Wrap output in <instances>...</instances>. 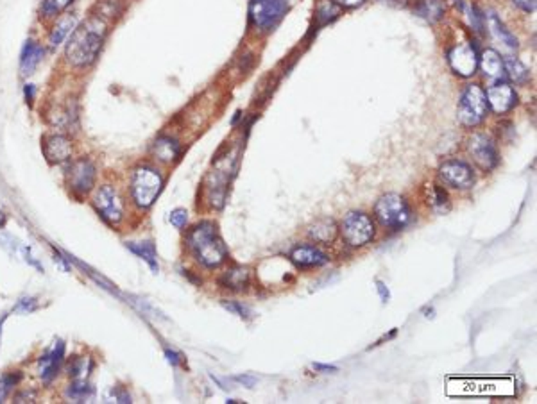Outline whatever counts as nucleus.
<instances>
[{
	"label": "nucleus",
	"mask_w": 537,
	"mask_h": 404,
	"mask_svg": "<svg viewBox=\"0 0 537 404\" xmlns=\"http://www.w3.org/2000/svg\"><path fill=\"white\" fill-rule=\"evenodd\" d=\"M108 36V22L99 15H91L68 36L65 59L74 68H88L97 61Z\"/></svg>",
	"instance_id": "obj_1"
},
{
	"label": "nucleus",
	"mask_w": 537,
	"mask_h": 404,
	"mask_svg": "<svg viewBox=\"0 0 537 404\" xmlns=\"http://www.w3.org/2000/svg\"><path fill=\"white\" fill-rule=\"evenodd\" d=\"M186 242H188L190 251L194 252L199 263H202L205 267H219V265L224 263L226 256H228L224 242L219 236L217 226L212 224V222H201V224L195 226L188 233Z\"/></svg>",
	"instance_id": "obj_2"
},
{
	"label": "nucleus",
	"mask_w": 537,
	"mask_h": 404,
	"mask_svg": "<svg viewBox=\"0 0 537 404\" xmlns=\"http://www.w3.org/2000/svg\"><path fill=\"white\" fill-rule=\"evenodd\" d=\"M163 188V177L155 167L142 165L133 170L131 176V197L138 208L147 209L153 206Z\"/></svg>",
	"instance_id": "obj_3"
},
{
	"label": "nucleus",
	"mask_w": 537,
	"mask_h": 404,
	"mask_svg": "<svg viewBox=\"0 0 537 404\" xmlns=\"http://www.w3.org/2000/svg\"><path fill=\"white\" fill-rule=\"evenodd\" d=\"M375 215L383 228L399 231L412 222V209L408 202L398 193L380 197L375 206Z\"/></svg>",
	"instance_id": "obj_4"
},
{
	"label": "nucleus",
	"mask_w": 537,
	"mask_h": 404,
	"mask_svg": "<svg viewBox=\"0 0 537 404\" xmlns=\"http://www.w3.org/2000/svg\"><path fill=\"white\" fill-rule=\"evenodd\" d=\"M487 98L486 91L478 84H470L460 95L458 100V120L467 127H474L487 117Z\"/></svg>",
	"instance_id": "obj_5"
},
{
	"label": "nucleus",
	"mask_w": 537,
	"mask_h": 404,
	"mask_svg": "<svg viewBox=\"0 0 537 404\" xmlns=\"http://www.w3.org/2000/svg\"><path fill=\"white\" fill-rule=\"evenodd\" d=\"M340 231H342V238L346 240L349 247H363L375 236V224H373L371 216H368L365 213L351 211L344 216Z\"/></svg>",
	"instance_id": "obj_6"
},
{
	"label": "nucleus",
	"mask_w": 537,
	"mask_h": 404,
	"mask_svg": "<svg viewBox=\"0 0 537 404\" xmlns=\"http://www.w3.org/2000/svg\"><path fill=\"white\" fill-rule=\"evenodd\" d=\"M93 208L111 226H117L124 219V200L119 190L111 185H103L95 192Z\"/></svg>",
	"instance_id": "obj_7"
},
{
	"label": "nucleus",
	"mask_w": 537,
	"mask_h": 404,
	"mask_svg": "<svg viewBox=\"0 0 537 404\" xmlns=\"http://www.w3.org/2000/svg\"><path fill=\"white\" fill-rule=\"evenodd\" d=\"M95 179H97V169L90 157H77L68 163L67 181L72 192L79 195L90 193L95 186Z\"/></svg>",
	"instance_id": "obj_8"
},
{
	"label": "nucleus",
	"mask_w": 537,
	"mask_h": 404,
	"mask_svg": "<svg viewBox=\"0 0 537 404\" xmlns=\"http://www.w3.org/2000/svg\"><path fill=\"white\" fill-rule=\"evenodd\" d=\"M285 13H287L285 0H253L249 8V16L253 25L264 31L273 29L283 18Z\"/></svg>",
	"instance_id": "obj_9"
},
{
	"label": "nucleus",
	"mask_w": 537,
	"mask_h": 404,
	"mask_svg": "<svg viewBox=\"0 0 537 404\" xmlns=\"http://www.w3.org/2000/svg\"><path fill=\"white\" fill-rule=\"evenodd\" d=\"M467 150H470L474 163L486 172L496 169L498 163H500V154H498L496 145L486 134H473L467 141Z\"/></svg>",
	"instance_id": "obj_10"
},
{
	"label": "nucleus",
	"mask_w": 537,
	"mask_h": 404,
	"mask_svg": "<svg viewBox=\"0 0 537 404\" xmlns=\"http://www.w3.org/2000/svg\"><path fill=\"white\" fill-rule=\"evenodd\" d=\"M439 176L451 188L470 190L474 185L473 169L460 159L444 161L441 169H439Z\"/></svg>",
	"instance_id": "obj_11"
},
{
	"label": "nucleus",
	"mask_w": 537,
	"mask_h": 404,
	"mask_svg": "<svg viewBox=\"0 0 537 404\" xmlns=\"http://www.w3.org/2000/svg\"><path fill=\"white\" fill-rule=\"evenodd\" d=\"M448 63L451 70L460 77H471L477 72L478 54L473 45H457L448 52Z\"/></svg>",
	"instance_id": "obj_12"
},
{
	"label": "nucleus",
	"mask_w": 537,
	"mask_h": 404,
	"mask_svg": "<svg viewBox=\"0 0 537 404\" xmlns=\"http://www.w3.org/2000/svg\"><path fill=\"white\" fill-rule=\"evenodd\" d=\"M41 150H44L48 163L61 165V163H67V161L72 159L74 143L67 134H51V136L44 138Z\"/></svg>",
	"instance_id": "obj_13"
},
{
	"label": "nucleus",
	"mask_w": 537,
	"mask_h": 404,
	"mask_svg": "<svg viewBox=\"0 0 537 404\" xmlns=\"http://www.w3.org/2000/svg\"><path fill=\"white\" fill-rule=\"evenodd\" d=\"M487 106L496 115H505L517 103V95L509 83H496L486 91Z\"/></svg>",
	"instance_id": "obj_14"
},
{
	"label": "nucleus",
	"mask_w": 537,
	"mask_h": 404,
	"mask_svg": "<svg viewBox=\"0 0 537 404\" xmlns=\"http://www.w3.org/2000/svg\"><path fill=\"white\" fill-rule=\"evenodd\" d=\"M65 361V344L61 340H58L54 344L48 353H45L44 356L38 360V372L44 383H52L56 379V376L60 374L61 365Z\"/></svg>",
	"instance_id": "obj_15"
},
{
	"label": "nucleus",
	"mask_w": 537,
	"mask_h": 404,
	"mask_svg": "<svg viewBox=\"0 0 537 404\" xmlns=\"http://www.w3.org/2000/svg\"><path fill=\"white\" fill-rule=\"evenodd\" d=\"M290 259L297 268H313L323 267L328 263V256L312 245H299L290 252Z\"/></svg>",
	"instance_id": "obj_16"
},
{
	"label": "nucleus",
	"mask_w": 537,
	"mask_h": 404,
	"mask_svg": "<svg viewBox=\"0 0 537 404\" xmlns=\"http://www.w3.org/2000/svg\"><path fill=\"white\" fill-rule=\"evenodd\" d=\"M45 58V48L34 39H27L20 54V72L22 75H31L40 67Z\"/></svg>",
	"instance_id": "obj_17"
},
{
	"label": "nucleus",
	"mask_w": 537,
	"mask_h": 404,
	"mask_svg": "<svg viewBox=\"0 0 537 404\" xmlns=\"http://www.w3.org/2000/svg\"><path fill=\"white\" fill-rule=\"evenodd\" d=\"M484 20H486L487 24V31L491 32V36H493L496 41H500V44H503L509 48H517V39L514 38L512 32L502 24V20L498 18L496 13L487 11L486 15H484Z\"/></svg>",
	"instance_id": "obj_18"
},
{
	"label": "nucleus",
	"mask_w": 537,
	"mask_h": 404,
	"mask_svg": "<svg viewBox=\"0 0 537 404\" xmlns=\"http://www.w3.org/2000/svg\"><path fill=\"white\" fill-rule=\"evenodd\" d=\"M181 154V147H179L178 140L170 136H160L158 140L153 143V156L160 161V163H172L176 161Z\"/></svg>",
	"instance_id": "obj_19"
},
{
	"label": "nucleus",
	"mask_w": 537,
	"mask_h": 404,
	"mask_svg": "<svg viewBox=\"0 0 537 404\" xmlns=\"http://www.w3.org/2000/svg\"><path fill=\"white\" fill-rule=\"evenodd\" d=\"M478 65L482 68L484 74L491 79H502L505 75V67H503L502 56L498 54L494 48H486L478 58Z\"/></svg>",
	"instance_id": "obj_20"
},
{
	"label": "nucleus",
	"mask_w": 537,
	"mask_h": 404,
	"mask_svg": "<svg viewBox=\"0 0 537 404\" xmlns=\"http://www.w3.org/2000/svg\"><path fill=\"white\" fill-rule=\"evenodd\" d=\"M75 27H77V18H75L74 15L61 16V18L54 24V27H52L51 36H48V44H51V47L54 48L60 47L65 39H67V36L72 34V31H74Z\"/></svg>",
	"instance_id": "obj_21"
},
{
	"label": "nucleus",
	"mask_w": 537,
	"mask_h": 404,
	"mask_svg": "<svg viewBox=\"0 0 537 404\" xmlns=\"http://www.w3.org/2000/svg\"><path fill=\"white\" fill-rule=\"evenodd\" d=\"M415 15L421 18L428 20V22H437L444 16L446 11V2L444 0H418L414 8Z\"/></svg>",
	"instance_id": "obj_22"
},
{
	"label": "nucleus",
	"mask_w": 537,
	"mask_h": 404,
	"mask_svg": "<svg viewBox=\"0 0 537 404\" xmlns=\"http://www.w3.org/2000/svg\"><path fill=\"white\" fill-rule=\"evenodd\" d=\"M126 245L133 254H136L138 258H142L143 261H147L155 274L160 271L158 254H156V247L153 242H149V240H145V242H127Z\"/></svg>",
	"instance_id": "obj_23"
},
{
	"label": "nucleus",
	"mask_w": 537,
	"mask_h": 404,
	"mask_svg": "<svg viewBox=\"0 0 537 404\" xmlns=\"http://www.w3.org/2000/svg\"><path fill=\"white\" fill-rule=\"evenodd\" d=\"M222 285L229 290L244 292L249 287V271L244 267H235L222 275Z\"/></svg>",
	"instance_id": "obj_24"
},
{
	"label": "nucleus",
	"mask_w": 537,
	"mask_h": 404,
	"mask_svg": "<svg viewBox=\"0 0 537 404\" xmlns=\"http://www.w3.org/2000/svg\"><path fill=\"white\" fill-rule=\"evenodd\" d=\"M309 235H310V238L316 240V242H321V244H328V242L335 240L337 226L332 219L317 220L316 224L310 228Z\"/></svg>",
	"instance_id": "obj_25"
},
{
	"label": "nucleus",
	"mask_w": 537,
	"mask_h": 404,
	"mask_svg": "<svg viewBox=\"0 0 537 404\" xmlns=\"http://www.w3.org/2000/svg\"><path fill=\"white\" fill-rule=\"evenodd\" d=\"M93 386L88 381L75 379L67 389V397L72 403H88L93 397Z\"/></svg>",
	"instance_id": "obj_26"
},
{
	"label": "nucleus",
	"mask_w": 537,
	"mask_h": 404,
	"mask_svg": "<svg viewBox=\"0 0 537 404\" xmlns=\"http://www.w3.org/2000/svg\"><path fill=\"white\" fill-rule=\"evenodd\" d=\"M503 67H505V75H509L516 84H525L530 77V72L519 59L505 58L503 59Z\"/></svg>",
	"instance_id": "obj_27"
},
{
	"label": "nucleus",
	"mask_w": 537,
	"mask_h": 404,
	"mask_svg": "<svg viewBox=\"0 0 537 404\" xmlns=\"http://www.w3.org/2000/svg\"><path fill=\"white\" fill-rule=\"evenodd\" d=\"M316 15L319 24H328L340 15V6L335 4L333 0H317Z\"/></svg>",
	"instance_id": "obj_28"
},
{
	"label": "nucleus",
	"mask_w": 537,
	"mask_h": 404,
	"mask_svg": "<svg viewBox=\"0 0 537 404\" xmlns=\"http://www.w3.org/2000/svg\"><path fill=\"white\" fill-rule=\"evenodd\" d=\"M67 8L65 4H61L60 0H41L40 4V15L41 18L48 20V18H58L60 13Z\"/></svg>",
	"instance_id": "obj_29"
},
{
	"label": "nucleus",
	"mask_w": 537,
	"mask_h": 404,
	"mask_svg": "<svg viewBox=\"0 0 537 404\" xmlns=\"http://www.w3.org/2000/svg\"><path fill=\"white\" fill-rule=\"evenodd\" d=\"M20 379V374H6V376L0 377V403H4L6 397L11 393V390L18 385Z\"/></svg>",
	"instance_id": "obj_30"
},
{
	"label": "nucleus",
	"mask_w": 537,
	"mask_h": 404,
	"mask_svg": "<svg viewBox=\"0 0 537 404\" xmlns=\"http://www.w3.org/2000/svg\"><path fill=\"white\" fill-rule=\"evenodd\" d=\"M428 192H430V197H428V204H430L432 208L443 209L444 206L448 204V195H446V192L441 188V186L432 185L430 188H428Z\"/></svg>",
	"instance_id": "obj_31"
},
{
	"label": "nucleus",
	"mask_w": 537,
	"mask_h": 404,
	"mask_svg": "<svg viewBox=\"0 0 537 404\" xmlns=\"http://www.w3.org/2000/svg\"><path fill=\"white\" fill-rule=\"evenodd\" d=\"M186 222H188V211H186V209L178 208V209H174V211L170 213V224L174 226V228H178V229L185 228Z\"/></svg>",
	"instance_id": "obj_32"
},
{
	"label": "nucleus",
	"mask_w": 537,
	"mask_h": 404,
	"mask_svg": "<svg viewBox=\"0 0 537 404\" xmlns=\"http://www.w3.org/2000/svg\"><path fill=\"white\" fill-rule=\"evenodd\" d=\"M36 308H38V301L34 297H24L16 302L15 310L22 311V313H32V311H36Z\"/></svg>",
	"instance_id": "obj_33"
},
{
	"label": "nucleus",
	"mask_w": 537,
	"mask_h": 404,
	"mask_svg": "<svg viewBox=\"0 0 537 404\" xmlns=\"http://www.w3.org/2000/svg\"><path fill=\"white\" fill-rule=\"evenodd\" d=\"M68 376L74 377V379H77V377L81 376V374L84 372V358H79V356H75L74 360L68 363Z\"/></svg>",
	"instance_id": "obj_34"
},
{
	"label": "nucleus",
	"mask_w": 537,
	"mask_h": 404,
	"mask_svg": "<svg viewBox=\"0 0 537 404\" xmlns=\"http://www.w3.org/2000/svg\"><path fill=\"white\" fill-rule=\"evenodd\" d=\"M512 2H514V6H516V8H519L522 11H525V13L536 11L537 0H512Z\"/></svg>",
	"instance_id": "obj_35"
},
{
	"label": "nucleus",
	"mask_w": 537,
	"mask_h": 404,
	"mask_svg": "<svg viewBox=\"0 0 537 404\" xmlns=\"http://www.w3.org/2000/svg\"><path fill=\"white\" fill-rule=\"evenodd\" d=\"M113 397L117 403H131L129 392H126L124 389H119V386H115L113 389Z\"/></svg>",
	"instance_id": "obj_36"
},
{
	"label": "nucleus",
	"mask_w": 537,
	"mask_h": 404,
	"mask_svg": "<svg viewBox=\"0 0 537 404\" xmlns=\"http://www.w3.org/2000/svg\"><path fill=\"white\" fill-rule=\"evenodd\" d=\"M165 356H167V361H169L170 365H179V361H181V358H179L178 353H174V351H170L167 349L165 351Z\"/></svg>",
	"instance_id": "obj_37"
},
{
	"label": "nucleus",
	"mask_w": 537,
	"mask_h": 404,
	"mask_svg": "<svg viewBox=\"0 0 537 404\" xmlns=\"http://www.w3.org/2000/svg\"><path fill=\"white\" fill-rule=\"evenodd\" d=\"M335 4H339L340 8H356L363 2V0H333Z\"/></svg>",
	"instance_id": "obj_38"
},
{
	"label": "nucleus",
	"mask_w": 537,
	"mask_h": 404,
	"mask_svg": "<svg viewBox=\"0 0 537 404\" xmlns=\"http://www.w3.org/2000/svg\"><path fill=\"white\" fill-rule=\"evenodd\" d=\"M24 95H25V100H27V103H32V100H34V97H36L34 84H25Z\"/></svg>",
	"instance_id": "obj_39"
},
{
	"label": "nucleus",
	"mask_w": 537,
	"mask_h": 404,
	"mask_svg": "<svg viewBox=\"0 0 537 404\" xmlns=\"http://www.w3.org/2000/svg\"><path fill=\"white\" fill-rule=\"evenodd\" d=\"M235 381H238V383H242V385H245L247 389H251V386H254V383H257V379L251 376H237L235 377Z\"/></svg>",
	"instance_id": "obj_40"
},
{
	"label": "nucleus",
	"mask_w": 537,
	"mask_h": 404,
	"mask_svg": "<svg viewBox=\"0 0 537 404\" xmlns=\"http://www.w3.org/2000/svg\"><path fill=\"white\" fill-rule=\"evenodd\" d=\"M226 308H228L229 311H233V313L240 315V317H245V313H247V310H245L244 306H240V304H224Z\"/></svg>",
	"instance_id": "obj_41"
},
{
	"label": "nucleus",
	"mask_w": 537,
	"mask_h": 404,
	"mask_svg": "<svg viewBox=\"0 0 537 404\" xmlns=\"http://www.w3.org/2000/svg\"><path fill=\"white\" fill-rule=\"evenodd\" d=\"M54 261H56V263H60V267H61V271H63V272H68V265H67V258H63V256H61V254H60V252H58V251H56V252H54Z\"/></svg>",
	"instance_id": "obj_42"
},
{
	"label": "nucleus",
	"mask_w": 537,
	"mask_h": 404,
	"mask_svg": "<svg viewBox=\"0 0 537 404\" xmlns=\"http://www.w3.org/2000/svg\"><path fill=\"white\" fill-rule=\"evenodd\" d=\"M378 292H380V295H382L383 302H387L389 290H387V288H385V285H383V282H380V281H378Z\"/></svg>",
	"instance_id": "obj_43"
},
{
	"label": "nucleus",
	"mask_w": 537,
	"mask_h": 404,
	"mask_svg": "<svg viewBox=\"0 0 537 404\" xmlns=\"http://www.w3.org/2000/svg\"><path fill=\"white\" fill-rule=\"evenodd\" d=\"M313 369H317V370H330V372H332V370H337V367H332V365H319V363H317V365H313Z\"/></svg>",
	"instance_id": "obj_44"
},
{
	"label": "nucleus",
	"mask_w": 537,
	"mask_h": 404,
	"mask_svg": "<svg viewBox=\"0 0 537 404\" xmlns=\"http://www.w3.org/2000/svg\"><path fill=\"white\" fill-rule=\"evenodd\" d=\"M6 226V215L4 211H0V228H4Z\"/></svg>",
	"instance_id": "obj_45"
},
{
	"label": "nucleus",
	"mask_w": 537,
	"mask_h": 404,
	"mask_svg": "<svg viewBox=\"0 0 537 404\" xmlns=\"http://www.w3.org/2000/svg\"><path fill=\"white\" fill-rule=\"evenodd\" d=\"M6 317H8V315H4V317H2V318H0V340H2V324H4V320H6Z\"/></svg>",
	"instance_id": "obj_46"
}]
</instances>
